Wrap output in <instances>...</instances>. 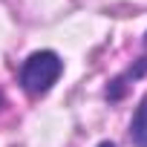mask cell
I'll list each match as a JSON object with an SVG mask.
<instances>
[{
  "mask_svg": "<svg viewBox=\"0 0 147 147\" xmlns=\"http://www.w3.org/2000/svg\"><path fill=\"white\" fill-rule=\"evenodd\" d=\"M61 69H63V61H61L55 52H49V49L35 52V55L26 58V63H23V69H20V84H23L26 92L40 95V92H46V90L58 81Z\"/></svg>",
  "mask_w": 147,
  "mask_h": 147,
  "instance_id": "cell-1",
  "label": "cell"
},
{
  "mask_svg": "<svg viewBox=\"0 0 147 147\" xmlns=\"http://www.w3.org/2000/svg\"><path fill=\"white\" fill-rule=\"evenodd\" d=\"M130 136H133L136 147H147V98H144V104L138 107V113L130 124Z\"/></svg>",
  "mask_w": 147,
  "mask_h": 147,
  "instance_id": "cell-2",
  "label": "cell"
},
{
  "mask_svg": "<svg viewBox=\"0 0 147 147\" xmlns=\"http://www.w3.org/2000/svg\"><path fill=\"white\" fill-rule=\"evenodd\" d=\"M98 147H115V144H113V141H101Z\"/></svg>",
  "mask_w": 147,
  "mask_h": 147,
  "instance_id": "cell-3",
  "label": "cell"
}]
</instances>
